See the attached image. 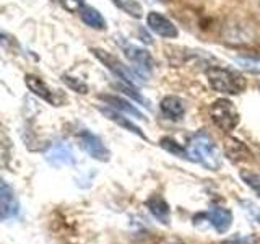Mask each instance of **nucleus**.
I'll list each match as a JSON object with an SVG mask.
<instances>
[{"label":"nucleus","instance_id":"obj_1","mask_svg":"<svg viewBox=\"0 0 260 244\" xmlns=\"http://www.w3.org/2000/svg\"><path fill=\"white\" fill-rule=\"evenodd\" d=\"M189 160L202 165L203 168L216 171L221 166V158H219V150L215 140L205 132H199L190 138L189 143Z\"/></svg>","mask_w":260,"mask_h":244},{"label":"nucleus","instance_id":"obj_2","mask_svg":"<svg viewBox=\"0 0 260 244\" xmlns=\"http://www.w3.org/2000/svg\"><path fill=\"white\" fill-rule=\"evenodd\" d=\"M207 78L211 88L223 95H241L247 86V81L241 73L223 67H210Z\"/></svg>","mask_w":260,"mask_h":244},{"label":"nucleus","instance_id":"obj_3","mask_svg":"<svg viewBox=\"0 0 260 244\" xmlns=\"http://www.w3.org/2000/svg\"><path fill=\"white\" fill-rule=\"evenodd\" d=\"M210 119L213 120V124L221 129L223 132H233L239 124V112L236 109V106L230 100H216L208 108Z\"/></svg>","mask_w":260,"mask_h":244},{"label":"nucleus","instance_id":"obj_4","mask_svg":"<svg viewBox=\"0 0 260 244\" xmlns=\"http://www.w3.org/2000/svg\"><path fill=\"white\" fill-rule=\"evenodd\" d=\"M91 52L94 54V57L98 60H100L106 69L111 70L114 75H116L122 83H127V85H132V86H137L138 80H137V75L130 70L127 65H124V62L119 60L116 55L109 54L108 51H103V49H96L93 47Z\"/></svg>","mask_w":260,"mask_h":244},{"label":"nucleus","instance_id":"obj_5","mask_svg":"<svg viewBox=\"0 0 260 244\" xmlns=\"http://www.w3.org/2000/svg\"><path fill=\"white\" fill-rule=\"evenodd\" d=\"M77 140H78V145L81 146V150L88 153L91 158L98 161H109L111 153L108 150V146H106L101 138L96 134H93L91 130H88V129L78 130Z\"/></svg>","mask_w":260,"mask_h":244},{"label":"nucleus","instance_id":"obj_6","mask_svg":"<svg viewBox=\"0 0 260 244\" xmlns=\"http://www.w3.org/2000/svg\"><path fill=\"white\" fill-rule=\"evenodd\" d=\"M120 47H122V52L125 54L127 59L135 65V69L140 72L142 75L143 73L146 75V73H150L154 69V60L146 49L138 47L130 43H120Z\"/></svg>","mask_w":260,"mask_h":244},{"label":"nucleus","instance_id":"obj_7","mask_svg":"<svg viewBox=\"0 0 260 244\" xmlns=\"http://www.w3.org/2000/svg\"><path fill=\"white\" fill-rule=\"evenodd\" d=\"M195 220H205L207 223H210L215 228V231L223 234L231 228L233 223V214L230 208L224 207H211L208 211H203V214H199L197 217H193Z\"/></svg>","mask_w":260,"mask_h":244},{"label":"nucleus","instance_id":"obj_8","mask_svg":"<svg viewBox=\"0 0 260 244\" xmlns=\"http://www.w3.org/2000/svg\"><path fill=\"white\" fill-rule=\"evenodd\" d=\"M44 158L49 165H52L55 168L75 165V155H73L72 146L62 142H55L49 146L44 151Z\"/></svg>","mask_w":260,"mask_h":244},{"label":"nucleus","instance_id":"obj_9","mask_svg":"<svg viewBox=\"0 0 260 244\" xmlns=\"http://www.w3.org/2000/svg\"><path fill=\"white\" fill-rule=\"evenodd\" d=\"M146 24H148V28L154 35L161 38L173 39V38H177L179 35L176 24L169 18H166L165 15H161L159 12H150L146 15Z\"/></svg>","mask_w":260,"mask_h":244},{"label":"nucleus","instance_id":"obj_10","mask_svg":"<svg viewBox=\"0 0 260 244\" xmlns=\"http://www.w3.org/2000/svg\"><path fill=\"white\" fill-rule=\"evenodd\" d=\"M20 211V203L13 189L8 182L2 181L0 184V217L2 220H10L15 218Z\"/></svg>","mask_w":260,"mask_h":244},{"label":"nucleus","instance_id":"obj_11","mask_svg":"<svg viewBox=\"0 0 260 244\" xmlns=\"http://www.w3.org/2000/svg\"><path fill=\"white\" fill-rule=\"evenodd\" d=\"M159 109L162 112V116L169 120H182L185 114V106L184 101L179 96H165L159 103Z\"/></svg>","mask_w":260,"mask_h":244},{"label":"nucleus","instance_id":"obj_12","mask_svg":"<svg viewBox=\"0 0 260 244\" xmlns=\"http://www.w3.org/2000/svg\"><path fill=\"white\" fill-rule=\"evenodd\" d=\"M145 205L158 222H161L162 225L171 223V207H169V203L162 199V195L159 194L151 195V197L145 202Z\"/></svg>","mask_w":260,"mask_h":244},{"label":"nucleus","instance_id":"obj_13","mask_svg":"<svg viewBox=\"0 0 260 244\" xmlns=\"http://www.w3.org/2000/svg\"><path fill=\"white\" fill-rule=\"evenodd\" d=\"M24 83H26L29 92L32 95H36L38 98H41V100H44L46 103H51V104H59V101H57V98H55V93L39 77L26 75L24 77Z\"/></svg>","mask_w":260,"mask_h":244},{"label":"nucleus","instance_id":"obj_14","mask_svg":"<svg viewBox=\"0 0 260 244\" xmlns=\"http://www.w3.org/2000/svg\"><path fill=\"white\" fill-rule=\"evenodd\" d=\"M100 109L106 117H108L109 120H112V122H116L117 126H120V127H124V129H127L128 132H132V134H135V135H138L140 138H143V140H146V135L142 132V129L138 127V126H135L132 120H130V117H124L122 114L119 112V111H116V109H112L111 106H100Z\"/></svg>","mask_w":260,"mask_h":244},{"label":"nucleus","instance_id":"obj_15","mask_svg":"<svg viewBox=\"0 0 260 244\" xmlns=\"http://www.w3.org/2000/svg\"><path fill=\"white\" fill-rule=\"evenodd\" d=\"M100 100L106 103V106H111L112 109L120 111L124 114H128V116L137 117V119H145L143 114L138 111L134 104H130L128 101L122 100L119 96H114V95H100Z\"/></svg>","mask_w":260,"mask_h":244},{"label":"nucleus","instance_id":"obj_16","mask_svg":"<svg viewBox=\"0 0 260 244\" xmlns=\"http://www.w3.org/2000/svg\"><path fill=\"white\" fill-rule=\"evenodd\" d=\"M80 18L83 21L86 26L93 28V29H98V31H103L108 26V23H106L104 16L96 10V8L89 7V5H81L80 7Z\"/></svg>","mask_w":260,"mask_h":244},{"label":"nucleus","instance_id":"obj_17","mask_svg":"<svg viewBox=\"0 0 260 244\" xmlns=\"http://www.w3.org/2000/svg\"><path fill=\"white\" fill-rule=\"evenodd\" d=\"M111 2L124 13L134 16V18H142L143 16V7L137 0H111Z\"/></svg>","mask_w":260,"mask_h":244},{"label":"nucleus","instance_id":"obj_18","mask_svg":"<svg viewBox=\"0 0 260 244\" xmlns=\"http://www.w3.org/2000/svg\"><path fill=\"white\" fill-rule=\"evenodd\" d=\"M161 146L165 150H168L169 153L176 155V157H179V158H187V160H189V151L184 150L181 145L176 143L173 140V138H162V140H161Z\"/></svg>","mask_w":260,"mask_h":244},{"label":"nucleus","instance_id":"obj_19","mask_svg":"<svg viewBox=\"0 0 260 244\" xmlns=\"http://www.w3.org/2000/svg\"><path fill=\"white\" fill-rule=\"evenodd\" d=\"M236 64L250 73H260V59L257 57H236Z\"/></svg>","mask_w":260,"mask_h":244},{"label":"nucleus","instance_id":"obj_20","mask_svg":"<svg viewBox=\"0 0 260 244\" xmlns=\"http://www.w3.org/2000/svg\"><path fill=\"white\" fill-rule=\"evenodd\" d=\"M241 177L260 197V174H254V173H250V171H241Z\"/></svg>","mask_w":260,"mask_h":244},{"label":"nucleus","instance_id":"obj_21","mask_svg":"<svg viewBox=\"0 0 260 244\" xmlns=\"http://www.w3.org/2000/svg\"><path fill=\"white\" fill-rule=\"evenodd\" d=\"M62 81H63V83H67V86L72 88L73 92L81 93V95L88 93V85L85 83V81L78 80V78H73V77H69V75H63V77H62Z\"/></svg>","mask_w":260,"mask_h":244},{"label":"nucleus","instance_id":"obj_22","mask_svg":"<svg viewBox=\"0 0 260 244\" xmlns=\"http://www.w3.org/2000/svg\"><path fill=\"white\" fill-rule=\"evenodd\" d=\"M258 242H260V239L255 234H247V236L236 234V236H231V238L223 241V244H258Z\"/></svg>","mask_w":260,"mask_h":244},{"label":"nucleus","instance_id":"obj_23","mask_svg":"<svg viewBox=\"0 0 260 244\" xmlns=\"http://www.w3.org/2000/svg\"><path fill=\"white\" fill-rule=\"evenodd\" d=\"M72 2H75L78 7H81V5H85V0H72Z\"/></svg>","mask_w":260,"mask_h":244},{"label":"nucleus","instance_id":"obj_24","mask_svg":"<svg viewBox=\"0 0 260 244\" xmlns=\"http://www.w3.org/2000/svg\"><path fill=\"white\" fill-rule=\"evenodd\" d=\"M166 244H184V242H166Z\"/></svg>","mask_w":260,"mask_h":244},{"label":"nucleus","instance_id":"obj_25","mask_svg":"<svg viewBox=\"0 0 260 244\" xmlns=\"http://www.w3.org/2000/svg\"><path fill=\"white\" fill-rule=\"evenodd\" d=\"M156 2H168V0H156Z\"/></svg>","mask_w":260,"mask_h":244},{"label":"nucleus","instance_id":"obj_26","mask_svg":"<svg viewBox=\"0 0 260 244\" xmlns=\"http://www.w3.org/2000/svg\"><path fill=\"white\" fill-rule=\"evenodd\" d=\"M258 92H260V86H258Z\"/></svg>","mask_w":260,"mask_h":244}]
</instances>
